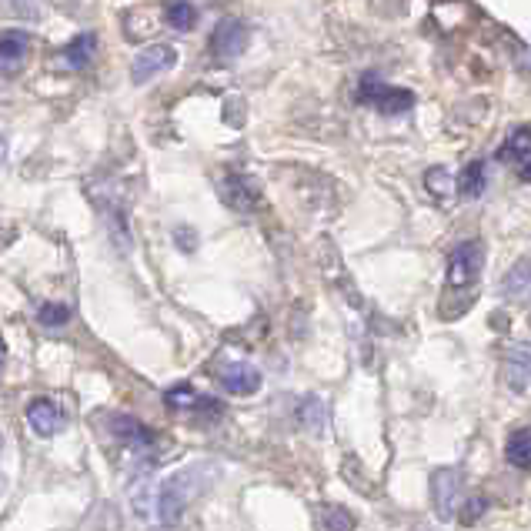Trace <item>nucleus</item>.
<instances>
[{
  "label": "nucleus",
  "instance_id": "1",
  "mask_svg": "<svg viewBox=\"0 0 531 531\" xmlns=\"http://www.w3.org/2000/svg\"><path fill=\"white\" fill-rule=\"evenodd\" d=\"M481 261H485V248L481 241H461L455 251L448 254V274H445V298H441V314L445 318H458L471 308L481 281Z\"/></svg>",
  "mask_w": 531,
  "mask_h": 531
},
{
  "label": "nucleus",
  "instance_id": "2",
  "mask_svg": "<svg viewBox=\"0 0 531 531\" xmlns=\"http://www.w3.org/2000/svg\"><path fill=\"white\" fill-rule=\"evenodd\" d=\"M204 488V468H184L177 471L171 481H164V488L157 491V518L161 525H177L184 515V508L191 505V498Z\"/></svg>",
  "mask_w": 531,
  "mask_h": 531
},
{
  "label": "nucleus",
  "instance_id": "3",
  "mask_svg": "<svg viewBox=\"0 0 531 531\" xmlns=\"http://www.w3.org/2000/svg\"><path fill=\"white\" fill-rule=\"evenodd\" d=\"M358 94H361V101L378 107L381 114H401V111H408V107L415 104V94L401 91V87H388L385 81H378L375 74H368L365 81H361Z\"/></svg>",
  "mask_w": 531,
  "mask_h": 531
},
{
  "label": "nucleus",
  "instance_id": "4",
  "mask_svg": "<svg viewBox=\"0 0 531 531\" xmlns=\"http://www.w3.org/2000/svg\"><path fill=\"white\" fill-rule=\"evenodd\" d=\"M214 188H218L221 201L228 204V208L241 211V214H251L261 208V194L251 188L248 177L234 174V171H218V177H214Z\"/></svg>",
  "mask_w": 531,
  "mask_h": 531
},
{
  "label": "nucleus",
  "instance_id": "5",
  "mask_svg": "<svg viewBox=\"0 0 531 531\" xmlns=\"http://www.w3.org/2000/svg\"><path fill=\"white\" fill-rule=\"evenodd\" d=\"M244 47H248V27H244L241 21L228 17V21H221L218 27H214V34H211V51L218 54L221 61L241 57Z\"/></svg>",
  "mask_w": 531,
  "mask_h": 531
},
{
  "label": "nucleus",
  "instance_id": "6",
  "mask_svg": "<svg viewBox=\"0 0 531 531\" xmlns=\"http://www.w3.org/2000/svg\"><path fill=\"white\" fill-rule=\"evenodd\" d=\"M177 61V51L171 44H151L147 51L137 54V61H134V84H144V81H151V77H157L161 71H167Z\"/></svg>",
  "mask_w": 531,
  "mask_h": 531
},
{
  "label": "nucleus",
  "instance_id": "7",
  "mask_svg": "<svg viewBox=\"0 0 531 531\" xmlns=\"http://www.w3.org/2000/svg\"><path fill=\"white\" fill-rule=\"evenodd\" d=\"M458 491H461V475L458 471H435V481H431V495H435V508L441 518H455L458 511Z\"/></svg>",
  "mask_w": 531,
  "mask_h": 531
},
{
  "label": "nucleus",
  "instance_id": "8",
  "mask_svg": "<svg viewBox=\"0 0 531 531\" xmlns=\"http://www.w3.org/2000/svg\"><path fill=\"white\" fill-rule=\"evenodd\" d=\"M111 431H114V438H121L127 448H134V451H151L154 448V441L157 435L147 425H141L137 418L131 415H114L111 418Z\"/></svg>",
  "mask_w": 531,
  "mask_h": 531
},
{
  "label": "nucleus",
  "instance_id": "9",
  "mask_svg": "<svg viewBox=\"0 0 531 531\" xmlns=\"http://www.w3.org/2000/svg\"><path fill=\"white\" fill-rule=\"evenodd\" d=\"M218 381L224 391H231V395H254V391L261 388V371L244 365V361H234V365L221 371Z\"/></svg>",
  "mask_w": 531,
  "mask_h": 531
},
{
  "label": "nucleus",
  "instance_id": "10",
  "mask_svg": "<svg viewBox=\"0 0 531 531\" xmlns=\"http://www.w3.org/2000/svg\"><path fill=\"white\" fill-rule=\"evenodd\" d=\"M27 421H31V428L37 435L51 438L57 435V428H61V408H57L51 398H37L27 405Z\"/></svg>",
  "mask_w": 531,
  "mask_h": 531
},
{
  "label": "nucleus",
  "instance_id": "11",
  "mask_svg": "<svg viewBox=\"0 0 531 531\" xmlns=\"http://www.w3.org/2000/svg\"><path fill=\"white\" fill-rule=\"evenodd\" d=\"M167 408H177V411H188V408H198L201 415L208 411V415H221V405L214 398H201L198 391H194L191 385H177L164 395Z\"/></svg>",
  "mask_w": 531,
  "mask_h": 531
},
{
  "label": "nucleus",
  "instance_id": "12",
  "mask_svg": "<svg viewBox=\"0 0 531 531\" xmlns=\"http://www.w3.org/2000/svg\"><path fill=\"white\" fill-rule=\"evenodd\" d=\"M505 378L515 391L531 385V348H521L518 344V348H511L505 354Z\"/></svg>",
  "mask_w": 531,
  "mask_h": 531
},
{
  "label": "nucleus",
  "instance_id": "13",
  "mask_svg": "<svg viewBox=\"0 0 531 531\" xmlns=\"http://www.w3.org/2000/svg\"><path fill=\"white\" fill-rule=\"evenodd\" d=\"M505 458H508V465H515L521 471H531V428L511 431L508 441H505Z\"/></svg>",
  "mask_w": 531,
  "mask_h": 531
},
{
  "label": "nucleus",
  "instance_id": "14",
  "mask_svg": "<svg viewBox=\"0 0 531 531\" xmlns=\"http://www.w3.org/2000/svg\"><path fill=\"white\" fill-rule=\"evenodd\" d=\"M528 154H531V127H518V131H511L508 141L501 144V151H498L501 161H508V164H521Z\"/></svg>",
  "mask_w": 531,
  "mask_h": 531
},
{
  "label": "nucleus",
  "instance_id": "15",
  "mask_svg": "<svg viewBox=\"0 0 531 531\" xmlns=\"http://www.w3.org/2000/svg\"><path fill=\"white\" fill-rule=\"evenodd\" d=\"M164 21L167 27H174V31H191V27L198 24V11H194L188 0H167Z\"/></svg>",
  "mask_w": 531,
  "mask_h": 531
},
{
  "label": "nucleus",
  "instance_id": "16",
  "mask_svg": "<svg viewBox=\"0 0 531 531\" xmlns=\"http://www.w3.org/2000/svg\"><path fill=\"white\" fill-rule=\"evenodd\" d=\"M481 188H485V164L471 161L465 171L458 174V191L465 194V198H478Z\"/></svg>",
  "mask_w": 531,
  "mask_h": 531
},
{
  "label": "nucleus",
  "instance_id": "17",
  "mask_svg": "<svg viewBox=\"0 0 531 531\" xmlns=\"http://www.w3.org/2000/svg\"><path fill=\"white\" fill-rule=\"evenodd\" d=\"M27 47H31V37L24 31H7L0 34V61H21L27 54Z\"/></svg>",
  "mask_w": 531,
  "mask_h": 531
},
{
  "label": "nucleus",
  "instance_id": "18",
  "mask_svg": "<svg viewBox=\"0 0 531 531\" xmlns=\"http://www.w3.org/2000/svg\"><path fill=\"white\" fill-rule=\"evenodd\" d=\"M321 525H324V531H354V515L341 505H324Z\"/></svg>",
  "mask_w": 531,
  "mask_h": 531
},
{
  "label": "nucleus",
  "instance_id": "19",
  "mask_svg": "<svg viewBox=\"0 0 531 531\" xmlns=\"http://www.w3.org/2000/svg\"><path fill=\"white\" fill-rule=\"evenodd\" d=\"M91 54H94V37L91 34H81L77 41L67 44V51H64V57L71 61V67H84L87 61H91Z\"/></svg>",
  "mask_w": 531,
  "mask_h": 531
},
{
  "label": "nucleus",
  "instance_id": "20",
  "mask_svg": "<svg viewBox=\"0 0 531 531\" xmlns=\"http://www.w3.org/2000/svg\"><path fill=\"white\" fill-rule=\"evenodd\" d=\"M37 318H41V324H47V328H61V324L71 321V308H67V304H44V308L37 311Z\"/></svg>",
  "mask_w": 531,
  "mask_h": 531
},
{
  "label": "nucleus",
  "instance_id": "21",
  "mask_svg": "<svg viewBox=\"0 0 531 531\" xmlns=\"http://www.w3.org/2000/svg\"><path fill=\"white\" fill-rule=\"evenodd\" d=\"M0 4L24 21H37V14H41V0H0Z\"/></svg>",
  "mask_w": 531,
  "mask_h": 531
},
{
  "label": "nucleus",
  "instance_id": "22",
  "mask_svg": "<svg viewBox=\"0 0 531 531\" xmlns=\"http://www.w3.org/2000/svg\"><path fill=\"white\" fill-rule=\"evenodd\" d=\"M441 177H445V171H441V167H435V171L428 174V191L435 194V198H448V191L455 188V181H441Z\"/></svg>",
  "mask_w": 531,
  "mask_h": 531
},
{
  "label": "nucleus",
  "instance_id": "23",
  "mask_svg": "<svg viewBox=\"0 0 531 531\" xmlns=\"http://www.w3.org/2000/svg\"><path fill=\"white\" fill-rule=\"evenodd\" d=\"M301 421L308 428H321V421H324V411H321V405L314 398H308L304 401V408H301Z\"/></svg>",
  "mask_w": 531,
  "mask_h": 531
},
{
  "label": "nucleus",
  "instance_id": "24",
  "mask_svg": "<svg viewBox=\"0 0 531 531\" xmlns=\"http://www.w3.org/2000/svg\"><path fill=\"white\" fill-rule=\"evenodd\" d=\"M485 508H488L485 498H468L465 511H458V515H461V521H465V525H471V521H475L478 515H485Z\"/></svg>",
  "mask_w": 531,
  "mask_h": 531
},
{
  "label": "nucleus",
  "instance_id": "25",
  "mask_svg": "<svg viewBox=\"0 0 531 531\" xmlns=\"http://www.w3.org/2000/svg\"><path fill=\"white\" fill-rule=\"evenodd\" d=\"M518 171H521V181H528V184H531V154L518 164Z\"/></svg>",
  "mask_w": 531,
  "mask_h": 531
},
{
  "label": "nucleus",
  "instance_id": "26",
  "mask_svg": "<svg viewBox=\"0 0 531 531\" xmlns=\"http://www.w3.org/2000/svg\"><path fill=\"white\" fill-rule=\"evenodd\" d=\"M4 361H7V344H4V338H0V368H4Z\"/></svg>",
  "mask_w": 531,
  "mask_h": 531
},
{
  "label": "nucleus",
  "instance_id": "27",
  "mask_svg": "<svg viewBox=\"0 0 531 531\" xmlns=\"http://www.w3.org/2000/svg\"><path fill=\"white\" fill-rule=\"evenodd\" d=\"M0 491H4V478H0Z\"/></svg>",
  "mask_w": 531,
  "mask_h": 531
}]
</instances>
